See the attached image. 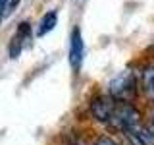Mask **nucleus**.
I'll return each mask as SVG.
<instances>
[{"mask_svg": "<svg viewBox=\"0 0 154 145\" xmlns=\"http://www.w3.org/2000/svg\"><path fill=\"white\" fill-rule=\"evenodd\" d=\"M110 126L129 134L141 126V116H139L137 108L133 105H129V101H116V108L112 112V118H110Z\"/></svg>", "mask_w": 154, "mask_h": 145, "instance_id": "1", "label": "nucleus"}, {"mask_svg": "<svg viewBox=\"0 0 154 145\" xmlns=\"http://www.w3.org/2000/svg\"><path fill=\"white\" fill-rule=\"evenodd\" d=\"M108 93L116 101H131L137 93V77L131 72H122L108 83Z\"/></svg>", "mask_w": 154, "mask_h": 145, "instance_id": "2", "label": "nucleus"}, {"mask_svg": "<svg viewBox=\"0 0 154 145\" xmlns=\"http://www.w3.org/2000/svg\"><path fill=\"white\" fill-rule=\"evenodd\" d=\"M114 108H116V99L114 97H98V99L93 103V106H91L94 118L100 120V122H104V124H110Z\"/></svg>", "mask_w": 154, "mask_h": 145, "instance_id": "3", "label": "nucleus"}, {"mask_svg": "<svg viewBox=\"0 0 154 145\" xmlns=\"http://www.w3.org/2000/svg\"><path fill=\"white\" fill-rule=\"evenodd\" d=\"M83 52H85V47H83V39H81V31L79 27H75L73 33H71V43H69V64L75 72L81 68Z\"/></svg>", "mask_w": 154, "mask_h": 145, "instance_id": "4", "label": "nucleus"}, {"mask_svg": "<svg viewBox=\"0 0 154 145\" xmlns=\"http://www.w3.org/2000/svg\"><path fill=\"white\" fill-rule=\"evenodd\" d=\"M29 41H31V27H29V23L23 21V23H19L17 33L12 39V47H10V54H12V58H16L19 54V50H21V47L27 45Z\"/></svg>", "mask_w": 154, "mask_h": 145, "instance_id": "5", "label": "nucleus"}, {"mask_svg": "<svg viewBox=\"0 0 154 145\" xmlns=\"http://www.w3.org/2000/svg\"><path fill=\"white\" fill-rule=\"evenodd\" d=\"M141 83H143V89L150 99H154V64L146 66L141 74Z\"/></svg>", "mask_w": 154, "mask_h": 145, "instance_id": "6", "label": "nucleus"}, {"mask_svg": "<svg viewBox=\"0 0 154 145\" xmlns=\"http://www.w3.org/2000/svg\"><path fill=\"white\" fill-rule=\"evenodd\" d=\"M56 21H58V16H56V12H48L45 18L41 19V25H38V35H46L48 31H52L56 25Z\"/></svg>", "mask_w": 154, "mask_h": 145, "instance_id": "7", "label": "nucleus"}, {"mask_svg": "<svg viewBox=\"0 0 154 145\" xmlns=\"http://www.w3.org/2000/svg\"><path fill=\"white\" fill-rule=\"evenodd\" d=\"M94 145H118V143H116L114 139H110V137H98L94 141Z\"/></svg>", "mask_w": 154, "mask_h": 145, "instance_id": "8", "label": "nucleus"}, {"mask_svg": "<svg viewBox=\"0 0 154 145\" xmlns=\"http://www.w3.org/2000/svg\"><path fill=\"white\" fill-rule=\"evenodd\" d=\"M8 4H10V0H2V10H4V14H6V10H8Z\"/></svg>", "mask_w": 154, "mask_h": 145, "instance_id": "9", "label": "nucleus"}, {"mask_svg": "<svg viewBox=\"0 0 154 145\" xmlns=\"http://www.w3.org/2000/svg\"><path fill=\"white\" fill-rule=\"evenodd\" d=\"M150 130L154 132V112H152V116H150Z\"/></svg>", "mask_w": 154, "mask_h": 145, "instance_id": "10", "label": "nucleus"}]
</instances>
